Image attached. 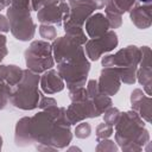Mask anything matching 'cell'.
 Segmentation results:
<instances>
[{
  "instance_id": "obj_1",
  "label": "cell",
  "mask_w": 152,
  "mask_h": 152,
  "mask_svg": "<svg viewBox=\"0 0 152 152\" xmlns=\"http://www.w3.org/2000/svg\"><path fill=\"white\" fill-rule=\"evenodd\" d=\"M140 1H144V2H147L148 0H140Z\"/></svg>"
}]
</instances>
